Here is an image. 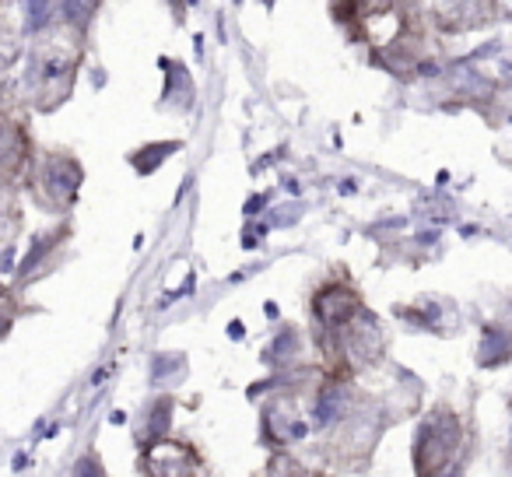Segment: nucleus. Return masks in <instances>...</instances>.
<instances>
[{"instance_id": "obj_1", "label": "nucleus", "mask_w": 512, "mask_h": 477, "mask_svg": "<svg viewBox=\"0 0 512 477\" xmlns=\"http://www.w3.org/2000/svg\"><path fill=\"white\" fill-rule=\"evenodd\" d=\"M81 64H85V43L78 39L60 36V32L36 39L32 50L25 53V71L18 81L22 102L36 113H57L74 95Z\"/></svg>"}, {"instance_id": "obj_2", "label": "nucleus", "mask_w": 512, "mask_h": 477, "mask_svg": "<svg viewBox=\"0 0 512 477\" xmlns=\"http://www.w3.org/2000/svg\"><path fill=\"white\" fill-rule=\"evenodd\" d=\"M467 446V428L453 404L439 400L421 414L411 442L414 477H442L446 470L460 467V453Z\"/></svg>"}, {"instance_id": "obj_3", "label": "nucleus", "mask_w": 512, "mask_h": 477, "mask_svg": "<svg viewBox=\"0 0 512 477\" xmlns=\"http://www.w3.org/2000/svg\"><path fill=\"white\" fill-rule=\"evenodd\" d=\"M81 186H85V165L78 155L64 148H43L36 151V162H32L29 176H25V190L32 193L39 211L46 214H67L81 197Z\"/></svg>"}, {"instance_id": "obj_4", "label": "nucleus", "mask_w": 512, "mask_h": 477, "mask_svg": "<svg viewBox=\"0 0 512 477\" xmlns=\"http://www.w3.org/2000/svg\"><path fill=\"white\" fill-rule=\"evenodd\" d=\"M309 313L320 330V337H334L355 320L358 313H365V299L358 292V285H351L348 278H334L327 285H320L309 299Z\"/></svg>"}, {"instance_id": "obj_5", "label": "nucleus", "mask_w": 512, "mask_h": 477, "mask_svg": "<svg viewBox=\"0 0 512 477\" xmlns=\"http://www.w3.org/2000/svg\"><path fill=\"white\" fill-rule=\"evenodd\" d=\"M137 470L141 477H204V456L193 442L165 435V439L141 446Z\"/></svg>"}, {"instance_id": "obj_6", "label": "nucleus", "mask_w": 512, "mask_h": 477, "mask_svg": "<svg viewBox=\"0 0 512 477\" xmlns=\"http://www.w3.org/2000/svg\"><path fill=\"white\" fill-rule=\"evenodd\" d=\"M32 162H36V144H32L29 127L15 116L0 113V183H25Z\"/></svg>"}, {"instance_id": "obj_7", "label": "nucleus", "mask_w": 512, "mask_h": 477, "mask_svg": "<svg viewBox=\"0 0 512 477\" xmlns=\"http://www.w3.org/2000/svg\"><path fill=\"white\" fill-rule=\"evenodd\" d=\"M313 432L309 428L306 414L295 411V390H285L264 407V418H260V439L264 446L281 449V446H292V442L306 439Z\"/></svg>"}, {"instance_id": "obj_8", "label": "nucleus", "mask_w": 512, "mask_h": 477, "mask_svg": "<svg viewBox=\"0 0 512 477\" xmlns=\"http://www.w3.org/2000/svg\"><path fill=\"white\" fill-rule=\"evenodd\" d=\"M67 239H71V225H67V221H57V225H50V228H43V232L32 235L29 250H25V257L18 260V267H15V292L29 288L32 281H39L46 271H50L53 260L60 257V250H64Z\"/></svg>"}, {"instance_id": "obj_9", "label": "nucleus", "mask_w": 512, "mask_h": 477, "mask_svg": "<svg viewBox=\"0 0 512 477\" xmlns=\"http://www.w3.org/2000/svg\"><path fill=\"white\" fill-rule=\"evenodd\" d=\"M495 4L481 0H449V4H428V15L439 32H474L495 18Z\"/></svg>"}, {"instance_id": "obj_10", "label": "nucleus", "mask_w": 512, "mask_h": 477, "mask_svg": "<svg viewBox=\"0 0 512 477\" xmlns=\"http://www.w3.org/2000/svg\"><path fill=\"white\" fill-rule=\"evenodd\" d=\"M505 362H512V330L488 323V327L481 330L477 365H484V369H498V365H505Z\"/></svg>"}, {"instance_id": "obj_11", "label": "nucleus", "mask_w": 512, "mask_h": 477, "mask_svg": "<svg viewBox=\"0 0 512 477\" xmlns=\"http://www.w3.org/2000/svg\"><path fill=\"white\" fill-rule=\"evenodd\" d=\"M172 411H176V400L169 397V393H162V397H155L148 404V418H144V425H141V446H148V442H158V439H165V435L172 432Z\"/></svg>"}, {"instance_id": "obj_12", "label": "nucleus", "mask_w": 512, "mask_h": 477, "mask_svg": "<svg viewBox=\"0 0 512 477\" xmlns=\"http://www.w3.org/2000/svg\"><path fill=\"white\" fill-rule=\"evenodd\" d=\"M22 39H43L60 22V4H46V0H32L22 4Z\"/></svg>"}, {"instance_id": "obj_13", "label": "nucleus", "mask_w": 512, "mask_h": 477, "mask_svg": "<svg viewBox=\"0 0 512 477\" xmlns=\"http://www.w3.org/2000/svg\"><path fill=\"white\" fill-rule=\"evenodd\" d=\"M25 57V39H22V29L8 22V18L0 15V81L8 78Z\"/></svg>"}, {"instance_id": "obj_14", "label": "nucleus", "mask_w": 512, "mask_h": 477, "mask_svg": "<svg viewBox=\"0 0 512 477\" xmlns=\"http://www.w3.org/2000/svg\"><path fill=\"white\" fill-rule=\"evenodd\" d=\"M95 11H99V4H88V0H64V4H60V22H64L67 36L78 39V43H85L88 25H92Z\"/></svg>"}, {"instance_id": "obj_15", "label": "nucleus", "mask_w": 512, "mask_h": 477, "mask_svg": "<svg viewBox=\"0 0 512 477\" xmlns=\"http://www.w3.org/2000/svg\"><path fill=\"white\" fill-rule=\"evenodd\" d=\"M183 148V141H148L144 148L130 151V165H134L137 176H151L158 165H165V158L176 155Z\"/></svg>"}, {"instance_id": "obj_16", "label": "nucleus", "mask_w": 512, "mask_h": 477, "mask_svg": "<svg viewBox=\"0 0 512 477\" xmlns=\"http://www.w3.org/2000/svg\"><path fill=\"white\" fill-rule=\"evenodd\" d=\"M299 334H295V327H285L281 334H274V344L264 351V362L267 365H292L295 355H299Z\"/></svg>"}, {"instance_id": "obj_17", "label": "nucleus", "mask_w": 512, "mask_h": 477, "mask_svg": "<svg viewBox=\"0 0 512 477\" xmlns=\"http://www.w3.org/2000/svg\"><path fill=\"white\" fill-rule=\"evenodd\" d=\"M260 477H323L320 470H309L306 463H299L295 456L288 453H274L271 460H267L264 474Z\"/></svg>"}, {"instance_id": "obj_18", "label": "nucleus", "mask_w": 512, "mask_h": 477, "mask_svg": "<svg viewBox=\"0 0 512 477\" xmlns=\"http://www.w3.org/2000/svg\"><path fill=\"white\" fill-rule=\"evenodd\" d=\"M18 313H22V306H18V299H15V292H0V341L15 330V323H18Z\"/></svg>"}, {"instance_id": "obj_19", "label": "nucleus", "mask_w": 512, "mask_h": 477, "mask_svg": "<svg viewBox=\"0 0 512 477\" xmlns=\"http://www.w3.org/2000/svg\"><path fill=\"white\" fill-rule=\"evenodd\" d=\"M71 477H106V463H102L99 449H88V453L78 456V463H74Z\"/></svg>"}, {"instance_id": "obj_20", "label": "nucleus", "mask_w": 512, "mask_h": 477, "mask_svg": "<svg viewBox=\"0 0 512 477\" xmlns=\"http://www.w3.org/2000/svg\"><path fill=\"white\" fill-rule=\"evenodd\" d=\"M267 200H271V197H253V200H249V204H246V214L264 211V207H267Z\"/></svg>"}, {"instance_id": "obj_21", "label": "nucleus", "mask_w": 512, "mask_h": 477, "mask_svg": "<svg viewBox=\"0 0 512 477\" xmlns=\"http://www.w3.org/2000/svg\"><path fill=\"white\" fill-rule=\"evenodd\" d=\"M109 421H113V425H127V414H123V411H113V414H109Z\"/></svg>"}, {"instance_id": "obj_22", "label": "nucleus", "mask_w": 512, "mask_h": 477, "mask_svg": "<svg viewBox=\"0 0 512 477\" xmlns=\"http://www.w3.org/2000/svg\"><path fill=\"white\" fill-rule=\"evenodd\" d=\"M232 341H242V323L239 320L232 323Z\"/></svg>"}, {"instance_id": "obj_23", "label": "nucleus", "mask_w": 512, "mask_h": 477, "mask_svg": "<svg viewBox=\"0 0 512 477\" xmlns=\"http://www.w3.org/2000/svg\"><path fill=\"white\" fill-rule=\"evenodd\" d=\"M442 477H463V474H460V467H453V470H446Z\"/></svg>"}, {"instance_id": "obj_24", "label": "nucleus", "mask_w": 512, "mask_h": 477, "mask_svg": "<svg viewBox=\"0 0 512 477\" xmlns=\"http://www.w3.org/2000/svg\"><path fill=\"white\" fill-rule=\"evenodd\" d=\"M509 411H512V404H509Z\"/></svg>"}]
</instances>
